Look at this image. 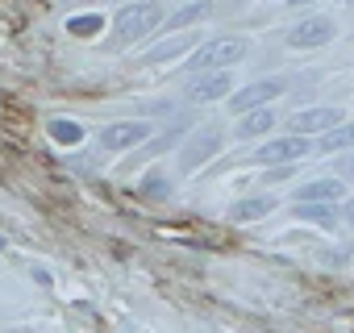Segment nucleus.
<instances>
[{
  "mask_svg": "<svg viewBox=\"0 0 354 333\" xmlns=\"http://www.w3.org/2000/svg\"><path fill=\"white\" fill-rule=\"evenodd\" d=\"M292 137H308V133H329L333 125H342V113L321 104V108H304V113H292Z\"/></svg>",
  "mask_w": 354,
  "mask_h": 333,
  "instance_id": "8",
  "label": "nucleus"
},
{
  "mask_svg": "<svg viewBox=\"0 0 354 333\" xmlns=\"http://www.w3.org/2000/svg\"><path fill=\"white\" fill-rule=\"evenodd\" d=\"M283 92H288V79H279V75H275V79H259V84H250V88H238L234 100H230V108L246 117V113H254V108H267V104H271L275 96H283Z\"/></svg>",
  "mask_w": 354,
  "mask_h": 333,
  "instance_id": "3",
  "label": "nucleus"
},
{
  "mask_svg": "<svg viewBox=\"0 0 354 333\" xmlns=\"http://www.w3.org/2000/svg\"><path fill=\"white\" fill-rule=\"evenodd\" d=\"M342 217H346V225L354 229V200H346V204H342Z\"/></svg>",
  "mask_w": 354,
  "mask_h": 333,
  "instance_id": "20",
  "label": "nucleus"
},
{
  "mask_svg": "<svg viewBox=\"0 0 354 333\" xmlns=\"http://www.w3.org/2000/svg\"><path fill=\"white\" fill-rule=\"evenodd\" d=\"M188 42H192V38H175V42H167V46H154V50H150L146 59H150V63H162V59H175V55H180V50H184Z\"/></svg>",
  "mask_w": 354,
  "mask_h": 333,
  "instance_id": "19",
  "label": "nucleus"
},
{
  "mask_svg": "<svg viewBox=\"0 0 354 333\" xmlns=\"http://www.w3.org/2000/svg\"><path fill=\"white\" fill-rule=\"evenodd\" d=\"M162 5H154V0H142V5H125L117 13V26H113V46H129L138 38H146L150 30L162 26Z\"/></svg>",
  "mask_w": 354,
  "mask_h": 333,
  "instance_id": "1",
  "label": "nucleus"
},
{
  "mask_svg": "<svg viewBox=\"0 0 354 333\" xmlns=\"http://www.w3.org/2000/svg\"><path fill=\"white\" fill-rule=\"evenodd\" d=\"M217 150H221V133H217L213 125H205V129H201V133H192V137H188V146L180 150V166H184V171H196V166H201V162H209Z\"/></svg>",
  "mask_w": 354,
  "mask_h": 333,
  "instance_id": "7",
  "label": "nucleus"
},
{
  "mask_svg": "<svg viewBox=\"0 0 354 333\" xmlns=\"http://www.w3.org/2000/svg\"><path fill=\"white\" fill-rule=\"evenodd\" d=\"M346 5H350V9H354V0H346Z\"/></svg>",
  "mask_w": 354,
  "mask_h": 333,
  "instance_id": "23",
  "label": "nucleus"
},
{
  "mask_svg": "<svg viewBox=\"0 0 354 333\" xmlns=\"http://www.w3.org/2000/svg\"><path fill=\"white\" fill-rule=\"evenodd\" d=\"M246 50H250V46H246V38H213V42H205V46L192 55V71H196V75H205V71L234 67Z\"/></svg>",
  "mask_w": 354,
  "mask_h": 333,
  "instance_id": "2",
  "label": "nucleus"
},
{
  "mask_svg": "<svg viewBox=\"0 0 354 333\" xmlns=\"http://www.w3.org/2000/svg\"><path fill=\"white\" fill-rule=\"evenodd\" d=\"M230 71H205V75H192L188 84H184V96L192 100V104H213V100H221V96H230Z\"/></svg>",
  "mask_w": 354,
  "mask_h": 333,
  "instance_id": "6",
  "label": "nucleus"
},
{
  "mask_svg": "<svg viewBox=\"0 0 354 333\" xmlns=\"http://www.w3.org/2000/svg\"><path fill=\"white\" fill-rule=\"evenodd\" d=\"M209 13H213V0H192V5H184V9H175L171 17H162V26H167V30H184V26L205 21Z\"/></svg>",
  "mask_w": 354,
  "mask_h": 333,
  "instance_id": "11",
  "label": "nucleus"
},
{
  "mask_svg": "<svg viewBox=\"0 0 354 333\" xmlns=\"http://www.w3.org/2000/svg\"><path fill=\"white\" fill-rule=\"evenodd\" d=\"M288 5H292V9H300V5H313V0H288Z\"/></svg>",
  "mask_w": 354,
  "mask_h": 333,
  "instance_id": "22",
  "label": "nucleus"
},
{
  "mask_svg": "<svg viewBox=\"0 0 354 333\" xmlns=\"http://www.w3.org/2000/svg\"><path fill=\"white\" fill-rule=\"evenodd\" d=\"M333 34H337V26H333L329 17H304V21H296V26L288 30V46H296V50H317V46H325Z\"/></svg>",
  "mask_w": 354,
  "mask_h": 333,
  "instance_id": "5",
  "label": "nucleus"
},
{
  "mask_svg": "<svg viewBox=\"0 0 354 333\" xmlns=\"http://www.w3.org/2000/svg\"><path fill=\"white\" fill-rule=\"evenodd\" d=\"M346 146H354V125H333L329 137L321 142V150H346Z\"/></svg>",
  "mask_w": 354,
  "mask_h": 333,
  "instance_id": "16",
  "label": "nucleus"
},
{
  "mask_svg": "<svg viewBox=\"0 0 354 333\" xmlns=\"http://www.w3.org/2000/svg\"><path fill=\"white\" fill-rule=\"evenodd\" d=\"M271 125H275V113H271V108H254V113L242 117L238 133H242V137H259V133H271Z\"/></svg>",
  "mask_w": 354,
  "mask_h": 333,
  "instance_id": "14",
  "label": "nucleus"
},
{
  "mask_svg": "<svg viewBox=\"0 0 354 333\" xmlns=\"http://www.w3.org/2000/svg\"><path fill=\"white\" fill-rule=\"evenodd\" d=\"M150 137V121H113L100 129V150H133Z\"/></svg>",
  "mask_w": 354,
  "mask_h": 333,
  "instance_id": "4",
  "label": "nucleus"
},
{
  "mask_svg": "<svg viewBox=\"0 0 354 333\" xmlns=\"http://www.w3.org/2000/svg\"><path fill=\"white\" fill-rule=\"evenodd\" d=\"M342 196V180L333 175V180H313V184H304L300 192H296V204H333Z\"/></svg>",
  "mask_w": 354,
  "mask_h": 333,
  "instance_id": "10",
  "label": "nucleus"
},
{
  "mask_svg": "<svg viewBox=\"0 0 354 333\" xmlns=\"http://www.w3.org/2000/svg\"><path fill=\"white\" fill-rule=\"evenodd\" d=\"M275 209V196H246V200H238L234 209H230V221H259V217H267Z\"/></svg>",
  "mask_w": 354,
  "mask_h": 333,
  "instance_id": "12",
  "label": "nucleus"
},
{
  "mask_svg": "<svg viewBox=\"0 0 354 333\" xmlns=\"http://www.w3.org/2000/svg\"><path fill=\"white\" fill-rule=\"evenodd\" d=\"M342 171H346V180H354V154H350V158H342Z\"/></svg>",
  "mask_w": 354,
  "mask_h": 333,
  "instance_id": "21",
  "label": "nucleus"
},
{
  "mask_svg": "<svg viewBox=\"0 0 354 333\" xmlns=\"http://www.w3.org/2000/svg\"><path fill=\"white\" fill-rule=\"evenodd\" d=\"M304 154H308L304 137H271L254 150V162H292V158H304Z\"/></svg>",
  "mask_w": 354,
  "mask_h": 333,
  "instance_id": "9",
  "label": "nucleus"
},
{
  "mask_svg": "<svg viewBox=\"0 0 354 333\" xmlns=\"http://www.w3.org/2000/svg\"><path fill=\"white\" fill-rule=\"evenodd\" d=\"M50 137H55L59 146H80V142H84V129H80V121L55 117V121H50Z\"/></svg>",
  "mask_w": 354,
  "mask_h": 333,
  "instance_id": "15",
  "label": "nucleus"
},
{
  "mask_svg": "<svg viewBox=\"0 0 354 333\" xmlns=\"http://www.w3.org/2000/svg\"><path fill=\"white\" fill-rule=\"evenodd\" d=\"M100 30H104L100 13H75V17H67V34L71 38H96Z\"/></svg>",
  "mask_w": 354,
  "mask_h": 333,
  "instance_id": "13",
  "label": "nucleus"
},
{
  "mask_svg": "<svg viewBox=\"0 0 354 333\" xmlns=\"http://www.w3.org/2000/svg\"><path fill=\"white\" fill-rule=\"evenodd\" d=\"M296 217H304V221H321V225H333V204H296Z\"/></svg>",
  "mask_w": 354,
  "mask_h": 333,
  "instance_id": "17",
  "label": "nucleus"
},
{
  "mask_svg": "<svg viewBox=\"0 0 354 333\" xmlns=\"http://www.w3.org/2000/svg\"><path fill=\"white\" fill-rule=\"evenodd\" d=\"M142 196H150V200H162V196H171V184H167L162 175H146V180H142Z\"/></svg>",
  "mask_w": 354,
  "mask_h": 333,
  "instance_id": "18",
  "label": "nucleus"
}]
</instances>
